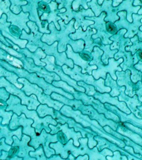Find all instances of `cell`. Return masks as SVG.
Segmentation results:
<instances>
[{"label":"cell","mask_w":142,"mask_h":160,"mask_svg":"<svg viewBox=\"0 0 142 160\" xmlns=\"http://www.w3.org/2000/svg\"><path fill=\"white\" fill-rule=\"evenodd\" d=\"M22 100L18 96L11 94L7 101V106L6 111H13L15 113L20 116L22 113L25 114L27 118L32 119L34 122L32 127L36 128V132L41 133L43 129L46 130L48 133H50L51 130L48 125L52 124L57 126L58 122L51 116H48L43 118L39 117L36 110H29L27 106L21 104Z\"/></svg>","instance_id":"1"},{"label":"cell","mask_w":142,"mask_h":160,"mask_svg":"<svg viewBox=\"0 0 142 160\" xmlns=\"http://www.w3.org/2000/svg\"><path fill=\"white\" fill-rule=\"evenodd\" d=\"M18 81L20 83L24 85L21 90L24 92L27 96H30L32 94L35 95L41 104L48 105L49 107L53 108L58 111H60L64 106V104L53 100L50 96L45 94L43 89L36 84L31 83L27 79L19 78L18 79Z\"/></svg>","instance_id":"2"},{"label":"cell","mask_w":142,"mask_h":160,"mask_svg":"<svg viewBox=\"0 0 142 160\" xmlns=\"http://www.w3.org/2000/svg\"><path fill=\"white\" fill-rule=\"evenodd\" d=\"M13 71L16 72L17 74L20 78H26L31 83L37 84V85H38L40 87L43 89V92L46 94L50 96L52 92H55L70 99H73L75 98L73 95L65 92L62 88H56L54 86H52L51 84L47 83L44 78L39 77V76H37L35 73L30 74L24 70H20L17 68H15Z\"/></svg>","instance_id":"3"},{"label":"cell","mask_w":142,"mask_h":160,"mask_svg":"<svg viewBox=\"0 0 142 160\" xmlns=\"http://www.w3.org/2000/svg\"><path fill=\"white\" fill-rule=\"evenodd\" d=\"M5 88L11 94L18 96L22 100V104L27 106L29 110H37V108L41 104L38 101L37 96L32 94L30 96H27L24 92L18 88L14 85L7 81L4 77H1L0 88Z\"/></svg>","instance_id":"4"},{"label":"cell","mask_w":142,"mask_h":160,"mask_svg":"<svg viewBox=\"0 0 142 160\" xmlns=\"http://www.w3.org/2000/svg\"><path fill=\"white\" fill-rule=\"evenodd\" d=\"M96 30L94 28H91L88 27L86 31H83V28L80 27L76 31L75 33H72L69 35L70 38L73 40H79V39L83 40L85 42V48L84 50L88 52H92L93 48L95 46L100 47L102 45L100 39L97 38L93 39L92 36L97 33Z\"/></svg>","instance_id":"5"},{"label":"cell","mask_w":142,"mask_h":160,"mask_svg":"<svg viewBox=\"0 0 142 160\" xmlns=\"http://www.w3.org/2000/svg\"><path fill=\"white\" fill-rule=\"evenodd\" d=\"M123 62V58L116 60L114 58H110L108 60V64L107 65L103 64L100 67L98 68L96 70H93L92 76L95 79L98 80L100 78L105 79L107 74H110L111 77L114 80H117V77L115 72L117 71H123L120 65Z\"/></svg>","instance_id":"6"},{"label":"cell","mask_w":142,"mask_h":160,"mask_svg":"<svg viewBox=\"0 0 142 160\" xmlns=\"http://www.w3.org/2000/svg\"><path fill=\"white\" fill-rule=\"evenodd\" d=\"M33 122L34 121L32 119H27L24 113H22L21 116H18L17 114L14 113L10 122L9 128L11 130L15 131L22 126L23 133L32 138L36 135V129L34 128L31 126Z\"/></svg>","instance_id":"7"},{"label":"cell","mask_w":142,"mask_h":160,"mask_svg":"<svg viewBox=\"0 0 142 160\" xmlns=\"http://www.w3.org/2000/svg\"><path fill=\"white\" fill-rule=\"evenodd\" d=\"M27 25L29 26L31 30V33H30V34H28L25 30H23L20 38L28 40L29 42L27 45V47L29 50L32 47L31 46L34 47L35 51L38 48L41 47L42 48L44 43L41 41V38H42V36H43V33H41L38 31L39 29L35 22L29 21L27 22Z\"/></svg>","instance_id":"8"},{"label":"cell","mask_w":142,"mask_h":160,"mask_svg":"<svg viewBox=\"0 0 142 160\" xmlns=\"http://www.w3.org/2000/svg\"><path fill=\"white\" fill-rule=\"evenodd\" d=\"M75 20L73 19L68 24L66 25L63 20L58 21L61 31H58V34L61 35L59 39V42L58 43V51L63 52L67 50V44L71 41L70 38L68 37V35L71 32H75V28L73 27Z\"/></svg>","instance_id":"9"},{"label":"cell","mask_w":142,"mask_h":160,"mask_svg":"<svg viewBox=\"0 0 142 160\" xmlns=\"http://www.w3.org/2000/svg\"><path fill=\"white\" fill-rule=\"evenodd\" d=\"M50 128L51 130L50 132L51 134H56L60 131H62L66 135L68 139V141H70L71 138H73V144L76 147H79L80 143L79 139L81 138L82 136L80 132H76L74 128H69L68 124L66 123L62 125L61 124L58 123L57 126H54L52 124L49 125Z\"/></svg>","instance_id":"10"},{"label":"cell","mask_w":142,"mask_h":160,"mask_svg":"<svg viewBox=\"0 0 142 160\" xmlns=\"http://www.w3.org/2000/svg\"><path fill=\"white\" fill-rule=\"evenodd\" d=\"M76 22L75 23V28L78 29L81 27L83 31H86L88 27L94 24V21L86 19V17H93L95 16L94 12L90 8L86 10L80 6L78 12L75 11Z\"/></svg>","instance_id":"11"},{"label":"cell","mask_w":142,"mask_h":160,"mask_svg":"<svg viewBox=\"0 0 142 160\" xmlns=\"http://www.w3.org/2000/svg\"><path fill=\"white\" fill-rule=\"evenodd\" d=\"M22 61H24V66L23 67L30 72H36L39 77L43 78L48 83L52 84L53 81H61V78L59 76L54 72H50L48 71H46L42 66H37L32 64H30L29 62L26 59L22 58Z\"/></svg>","instance_id":"12"},{"label":"cell","mask_w":142,"mask_h":160,"mask_svg":"<svg viewBox=\"0 0 142 160\" xmlns=\"http://www.w3.org/2000/svg\"><path fill=\"white\" fill-rule=\"evenodd\" d=\"M67 50L66 53L68 58L72 59L73 62L78 65L82 68V72L83 73H88L89 75H92L93 70H96L98 67L96 65H90V62L86 61L80 56L79 53L73 52L72 48L70 45L67 46Z\"/></svg>","instance_id":"13"},{"label":"cell","mask_w":142,"mask_h":160,"mask_svg":"<svg viewBox=\"0 0 142 160\" xmlns=\"http://www.w3.org/2000/svg\"><path fill=\"white\" fill-rule=\"evenodd\" d=\"M10 9L4 12L7 15V21L8 22H12V25H16L19 27L22 31L23 29L27 33H29L30 29L27 24V22L29 21L28 18L29 13L28 12L25 13L22 11L19 14L17 15L13 13Z\"/></svg>","instance_id":"14"},{"label":"cell","mask_w":142,"mask_h":160,"mask_svg":"<svg viewBox=\"0 0 142 160\" xmlns=\"http://www.w3.org/2000/svg\"><path fill=\"white\" fill-rule=\"evenodd\" d=\"M58 43V42L56 41L51 46H48L46 43H44L42 48L47 54L52 55L53 54H56L58 55V56H59V57L57 56L56 58V64L59 66H62L64 64H66L69 66L71 68H73L74 65L73 62L71 59L67 58L65 52H63L60 53L58 52L57 50V46Z\"/></svg>","instance_id":"15"},{"label":"cell","mask_w":142,"mask_h":160,"mask_svg":"<svg viewBox=\"0 0 142 160\" xmlns=\"http://www.w3.org/2000/svg\"><path fill=\"white\" fill-rule=\"evenodd\" d=\"M127 32V30L125 29H121L118 31L116 34L110 38L111 41H113V43L110 45L111 49H118V52H125L127 46L133 45L130 39L125 37Z\"/></svg>","instance_id":"16"},{"label":"cell","mask_w":142,"mask_h":160,"mask_svg":"<svg viewBox=\"0 0 142 160\" xmlns=\"http://www.w3.org/2000/svg\"><path fill=\"white\" fill-rule=\"evenodd\" d=\"M48 4L51 8L49 13H43L40 19L42 21L48 20V23H50L52 21H53L54 24L56 25V27L57 29L60 31L61 26L58 24V20H60L61 18L57 16L60 11V10L58 9L59 4L57 3L56 1H51V2Z\"/></svg>","instance_id":"17"},{"label":"cell","mask_w":142,"mask_h":160,"mask_svg":"<svg viewBox=\"0 0 142 160\" xmlns=\"http://www.w3.org/2000/svg\"><path fill=\"white\" fill-rule=\"evenodd\" d=\"M113 1H104L102 5L103 12H105L107 16L105 18L106 22H110L115 23L119 20L120 17L118 15L119 12L118 7H114L112 6Z\"/></svg>","instance_id":"18"},{"label":"cell","mask_w":142,"mask_h":160,"mask_svg":"<svg viewBox=\"0 0 142 160\" xmlns=\"http://www.w3.org/2000/svg\"><path fill=\"white\" fill-rule=\"evenodd\" d=\"M1 128V139L5 138H6L5 142L7 144L12 146L13 142V136H16L20 140L22 139V131L23 129L22 126H20L15 131L9 130L8 128V125L2 126V125L0 126Z\"/></svg>","instance_id":"19"},{"label":"cell","mask_w":142,"mask_h":160,"mask_svg":"<svg viewBox=\"0 0 142 160\" xmlns=\"http://www.w3.org/2000/svg\"><path fill=\"white\" fill-rule=\"evenodd\" d=\"M134 0L123 1L118 6V11H126L127 12V19L130 23L133 21L132 15L133 14H138L141 8L140 6H135L133 5Z\"/></svg>","instance_id":"20"},{"label":"cell","mask_w":142,"mask_h":160,"mask_svg":"<svg viewBox=\"0 0 142 160\" xmlns=\"http://www.w3.org/2000/svg\"><path fill=\"white\" fill-rule=\"evenodd\" d=\"M117 77V82L119 86L123 85L127 86V90L125 91L127 94L130 93V91H132L133 88L130 86L132 84L130 80L131 71L130 70H127L125 71H117L115 72Z\"/></svg>","instance_id":"21"},{"label":"cell","mask_w":142,"mask_h":160,"mask_svg":"<svg viewBox=\"0 0 142 160\" xmlns=\"http://www.w3.org/2000/svg\"><path fill=\"white\" fill-rule=\"evenodd\" d=\"M133 21L130 24L127 32L125 35V38L131 39L137 35L140 31L139 28L142 25L140 20L142 18V15L138 14H133L132 15Z\"/></svg>","instance_id":"22"},{"label":"cell","mask_w":142,"mask_h":160,"mask_svg":"<svg viewBox=\"0 0 142 160\" xmlns=\"http://www.w3.org/2000/svg\"><path fill=\"white\" fill-rule=\"evenodd\" d=\"M51 97L53 100L59 101L64 105L70 106L74 110H78L83 102L80 100L70 99L61 95L53 92L51 95Z\"/></svg>","instance_id":"23"},{"label":"cell","mask_w":142,"mask_h":160,"mask_svg":"<svg viewBox=\"0 0 142 160\" xmlns=\"http://www.w3.org/2000/svg\"><path fill=\"white\" fill-rule=\"evenodd\" d=\"M107 16L105 12H102L98 17H86V19L94 21V24L90 26L91 28H94L97 32H106V23L105 18Z\"/></svg>","instance_id":"24"},{"label":"cell","mask_w":142,"mask_h":160,"mask_svg":"<svg viewBox=\"0 0 142 160\" xmlns=\"http://www.w3.org/2000/svg\"><path fill=\"white\" fill-rule=\"evenodd\" d=\"M37 51H36L34 53H32L29 52L28 50L27 49H24L23 50V52L24 54L26 55L27 57L32 58L34 60L35 63L37 66H46V64L45 62H42L41 61V58H45L47 56L46 54L44 52V51H43L41 48H38L37 50Z\"/></svg>","instance_id":"25"},{"label":"cell","mask_w":142,"mask_h":160,"mask_svg":"<svg viewBox=\"0 0 142 160\" xmlns=\"http://www.w3.org/2000/svg\"><path fill=\"white\" fill-rule=\"evenodd\" d=\"M4 77L7 81L10 83L14 85L18 88L22 89L24 85L23 84L18 82V80L19 76L15 73L14 72H10L7 70L3 68L2 66L1 67V77Z\"/></svg>","instance_id":"26"},{"label":"cell","mask_w":142,"mask_h":160,"mask_svg":"<svg viewBox=\"0 0 142 160\" xmlns=\"http://www.w3.org/2000/svg\"><path fill=\"white\" fill-rule=\"evenodd\" d=\"M99 48L104 52L102 56L101 60L105 65L108 64V60L110 58H114L115 55L118 51V49H111L110 45H105L102 44L101 46Z\"/></svg>","instance_id":"27"},{"label":"cell","mask_w":142,"mask_h":160,"mask_svg":"<svg viewBox=\"0 0 142 160\" xmlns=\"http://www.w3.org/2000/svg\"><path fill=\"white\" fill-rule=\"evenodd\" d=\"M55 110L53 108L50 107L47 104H41L37 108V111L38 116L41 118L46 117L47 116H51L55 119L56 117L55 114Z\"/></svg>","instance_id":"28"},{"label":"cell","mask_w":142,"mask_h":160,"mask_svg":"<svg viewBox=\"0 0 142 160\" xmlns=\"http://www.w3.org/2000/svg\"><path fill=\"white\" fill-rule=\"evenodd\" d=\"M120 17L119 20L115 22V24L117 26L118 31L123 29L128 30L130 22L127 19V12L126 11H120L118 13Z\"/></svg>","instance_id":"29"},{"label":"cell","mask_w":142,"mask_h":160,"mask_svg":"<svg viewBox=\"0 0 142 160\" xmlns=\"http://www.w3.org/2000/svg\"><path fill=\"white\" fill-rule=\"evenodd\" d=\"M104 52L98 46H95L93 48L91 53L93 57V59L90 63V65H96L97 67L99 68L102 65L104 64L102 61V56Z\"/></svg>","instance_id":"30"},{"label":"cell","mask_w":142,"mask_h":160,"mask_svg":"<svg viewBox=\"0 0 142 160\" xmlns=\"http://www.w3.org/2000/svg\"><path fill=\"white\" fill-rule=\"evenodd\" d=\"M1 51L3 52V51L1 50ZM5 53H3V54L1 52V60L3 59L4 61H6L7 62L15 67H18L19 68H22L24 66H23V62H22V61L16 58V57L11 56V54H9V53L6 52L5 51Z\"/></svg>","instance_id":"31"},{"label":"cell","mask_w":142,"mask_h":160,"mask_svg":"<svg viewBox=\"0 0 142 160\" xmlns=\"http://www.w3.org/2000/svg\"><path fill=\"white\" fill-rule=\"evenodd\" d=\"M133 45L132 46H127L125 51L131 52L132 55H134L139 49H142V42H140L137 35H135L133 38L130 39Z\"/></svg>","instance_id":"32"},{"label":"cell","mask_w":142,"mask_h":160,"mask_svg":"<svg viewBox=\"0 0 142 160\" xmlns=\"http://www.w3.org/2000/svg\"><path fill=\"white\" fill-rule=\"evenodd\" d=\"M13 111H6V109L0 108V122L1 125L4 126L5 125H9L12 116H13Z\"/></svg>","instance_id":"33"},{"label":"cell","mask_w":142,"mask_h":160,"mask_svg":"<svg viewBox=\"0 0 142 160\" xmlns=\"http://www.w3.org/2000/svg\"><path fill=\"white\" fill-rule=\"evenodd\" d=\"M52 84L55 87L60 88L65 92L73 95L77 91L74 88L69 86L66 82L61 80L60 81H53Z\"/></svg>","instance_id":"34"},{"label":"cell","mask_w":142,"mask_h":160,"mask_svg":"<svg viewBox=\"0 0 142 160\" xmlns=\"http://www.w3.org/2000/svg\"><path fill=\"white\" fill-rule=\"evenodd\" d=\"M113 35L110 34L106 32H97V33L93 34L92 36V38L96 39L99 38L100 39L102 43L105 45H111L113 43V41H111L110 38Z\"/></svg>","instance_id":"35"},{"label":"cell","mask_w":142,"mask_h":160,"mask_svg":"<svg viewBox=\"0 0 142 160\" xmlns=\"http://www.w3.org/2000/svg\"><path fill=\"white\" fill-rule=\"evenodd\" d=\"M70 45L71 46L75 52L80 53L84 51L85 48V42L83 40L80 39L78 40H71L69 41Z\"/></svg>","instance_id":"36"},{"label":"cell","mask_w":142,"mask_h":160,"mask_svg":"<svg viewBox=\"0 0 142 160\" xmlns=\"http://www.w3.org/2000/svg\"><path fill=\"white\" fill-rule=\"evenodd\" d=\"M36 150L35 151L30 152L29 155L31 157L35 158L37 160H47L48 158L45 153L43 145H41L40 147Z\"/></svg>","instance_id":"37"},{"label":"cell","mask_w":142,"mask_h":160,"mask_svg":"<svg viewBox=\"0 0 142 160\" xmlns=\"http://www.w3.org/2000/svg\"><path fill=\"white\" fill-rule=\"evenodd\" d=\"M88 8L91 9L96 17H98L103 12L102 6L98 4L97 0L91 1L88 2Z\"/></svg>","instance_id":"38"},{"label":"cell","mask_w":142,"mask_h":160,"mask_svg":"<svg viewBox=\"0 0 142 160\" xmlns=\"http://www.w3.org/2000/svg\"><path fill=\"white\" fill-rule=\"evenodd\" d=\"M12 2V6H11L10 9L15 14L18 15L20 13V12L22 11V8L21 7L22 5L27 4V1H11Z\"/></svg>","instance_id":"39"},{"label":"cell","mask_w":142,"mask_h":160,"mask_svg":"<svg viewBox=\"0 0 142 160\" xmlns=\"http://www.w3.org/2000/svg\"><path fill=\"white\" fill-rule=\"evenodd\" d=\"M130 78L134 83H137L138 81H140L142 80V73L140 71H138L135 68L130 70Z\"/></svg>","instance_id":"40"},{"label":"cell","mask_w":142,"mask_h":160,"mask_svg":"<svg viewBox=\"0 0 142 160\" xmlns=\"http://www.w3.org/2000/svg\"><path fill=\"white\" fill-rule=\"evenodd\" d=\"M77 84L79 86H82L86 90V93L89 96H91L95 92L94 86H91L83 82V81H78L77 82Z\"/></svg>","instance_id":"41"},{"label":"cell","mask_w":142,"mask_h":160,"mask_svg":"<svg viewBox=\"0 0 142 160\" xmlns=\"http://www.w3.org/2000/svg\"><path fill=\"white\" fill-rule=\"evenodd\" d=\"M106 29L107 32L113 36L118 32L117 26L114 23L110 22H107L106 23Z\"/></svg>","instance_id":"42"},{"label":"cell","mask_w":142,"mask_h":160,"mask_svg":"<svg viewBox=\"0 0 142 160\" xmlns=\"http://www.w3.org/2000/svg\"><path fill=\"white\" fill-rule=\"evenodd\" d=\"M1 49H3V50H6L7 52H8L10 54L13 55L15 57L19 58H23V56L21 54L18 53V52H17L14 50L12 49L10 47H7V46H5L4 45L2 44V42L1 43Z\"/></svg>","instance_id":"43"},{"label":"cell","mask_w":142,"mask_h":160,"mask_svg":"<svg viewBox=\"0 0 142 160\" xmlns=\"http://www.w3.org/2000/svg\"><path fill=\"white\" fill-rule=\"evenodd\" d=\"M58 141L63 145H66L68 142L66 135L62 131H60L57 134Z\"/></svg>","instance_id":"44"},{"label":"cell","mask_w":142,"mask_h":160,"mask_svg":"<svg viewBox=\"0 0 142 160\" xmlns=\"http://www.w3.org/2000/svg\"><path fill=\"white\" fill-rule=\"evenodd\" d=\"M10 95L11 94L7 91L5 88H1V96H0L1 100L7 102V100L9 98Z\"/></svg>","instance_id":"45"},{"label":"cell","mask_w":142,"mask_h":160,"mask_svg":"<svg viewBox=\"0 0 142 160\" xmlns=\"http://www.w3.org/2000/svg\"><path fill=\"white\" fill-rule=\"evenodd\" d=\"M134 59V64L135 65L139 61L142 62V49H139L134 55H133Z\"/></svg>","instance_id":"46"},{"label":"cell","mask_w":142,"mask_h":160,"mask_svg":"<svg viewBox=\"0 0 142 160\" xmlns=\"http://www.w3.org/2000/svg\"><path fill=\"white\" fill-rule=\"evenodd\" d=\"M5 138H3L1 139V151H4L9 152L10 150L12 148V146L10 145H8L7 144L5 143L4 142L5 141Z\"/></svg>","instance_id":"47"},{"label":"cell","mask_w":142,"mask_h":160,"mask_svg":"<svg viewBox=\"0 0 142 160\" xmlns=\"http://www.w3.org/2000/svg\"><path fill=\"white\" fill-rule=\"evenodd\" d=\"M66 159H63L62 158L60 155H52L51 157L47 159V160H66Z\"/></svg>","instance_id":"48"},{"label":"cell","mask_w":142,"mask_h":160,"mask_svg":"<svg viewBox=\"0 0 142 160\" xmlns=\"http://www.w3.org/2000/svg\"><path fill=\"white\" fill-rule=\"evenodd\" d=\"M134 67L137 70H138V71H140V72H141L142 73V62L141 61H139V62H138L135 64L134 65Z\"/></svg>","instance_id":"49"},{"label":"cell","mask_w":142,"mask_h":160,"mask_svg":"<svg viewBox=\"0 0 142 160\" xmlns=\"http://www.w3.org/2000/svg\"><path fill=\"white\" fill-rule=\"evenodd\" d=\"M123 1H118V0H113V3L112 6L113 7H116L119 6L121 2H123Z\"/></svg>","instance_id":"50"},{"label":"cell","mask_w":142,"mask_h":160,"mask_svg":"<svg viewBox=\"0 0 142 160\" xmlns=\"http://www.w3.org/2000/svg\"><path fill=\"white\" fill-rule=\"evenodd\" d=\"M137 35L138 36L140 42H142V31L140 30Z\"/></svg>","instance_id":"51"},{"label":"cell","mask_w":142,"mask_h":160,"mask_svg":"<svg viewBox=\"0 0 142 160\" xmlns=\"http://www.w3.org/2000/svg\"><path fill=\"white\" fill-rule=\"evenodd\" d=\"M75 158L73 156V155L71 153L69 154V156H68V158L66 159V160H75Z\"/></svg>","instance_id":"52"},{"label":"cell","mask_w":142,"mask_h":160,"mask_svg":"<svg viewBox=\"0 0 142 160\" xmlns=\"http://www.w3.org/2000/svg\"><path fill=\"white\" fill-rule=\"evenodd\" d=\"M141 8L139 10V11H138V14L142 15V4L141 5ZM140 22L142 23V18L140 20Z\"/></svg>","instance_id":"53"},{"label":"cell","mask_w":142,"mask_h":160,"mask_svg":"<svg viewBox=\"0 0 142 160\" xmlns=\"http://www.w3.org/2000/svg\"><path fill=\"white\" fill-rule=\"evenodd\" d=\"M98 1V4L100 5V6H101V5L103 4V2H104L103 0H98V1Z\"/></svg>","instance_id":"54"},{"label":"cell","mask_w":142,"mask_h":160,"mask_svg":"<svg viewBox=\"0 0 142 160\" xmlns=\"http://www.w3.org/2000/svg\"><path fill=\"white\" fill-rule=\"evenodd\" d=\"M139 29L140 30V31H142V25L140 26V27Z\"/></svg>","instance_id":"55"}]
</instances>
